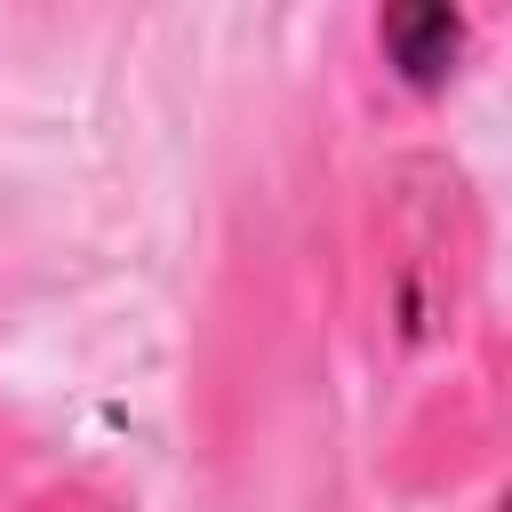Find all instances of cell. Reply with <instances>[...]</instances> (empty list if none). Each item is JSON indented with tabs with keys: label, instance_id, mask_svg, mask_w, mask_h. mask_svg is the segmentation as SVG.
I'll use <instances>...</instances> for the list:
<instances>
[{
	"label": "cell",
	"instance_id": "cell-1",
	"mask_svg": "<svg viewBox=\"0 0 512 512\" xmlns=\"http://www.w3.org/2000/svg\"><path fill=\"white\" fill-rule=\"evenodd\" d=\"M376 40H384V56H392V72L408 88H440L456 72V56H464V16L440 8V0H408V8L376 16Z\"/></svg>",
	"mask_w": 512,
	"mask_h": 512
}]
</instances>
